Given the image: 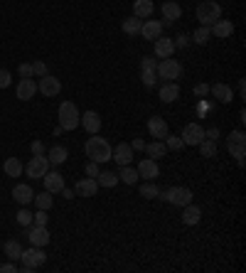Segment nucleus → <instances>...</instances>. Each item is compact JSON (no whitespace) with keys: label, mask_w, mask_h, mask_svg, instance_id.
<instances>
[{"label":"nucleus","mask_w":246,"mask_h":273,"mask_svg":"<svg viewBox=\"0 0 246 273\" xmlns=\"http://www.w3.org/2000/svg\"><path fill=\"white\" fill-rule=\"evenodd\" d=\"M84 153H86V158L94 160V163H109L111 155H113V148H111V143L106 140V138H99L94 133V136L86 140Z\"/></svg>","instance_id":"obj_1"},{"label":"nucleus","mask_w":246,"mask_h":273,"mask_svg":"<svg viewBox=\"0 0 246 273\" xmlns=\"http://www.w3.org/2000/svg\"><path fill=\"white\" fill-rule=\"evenodd\" d=\"M57 118H59V126L64 131H74L79 123H82V113L74 106V101H62L59 104V111H57Z\"/></svg>","instance_id":"obj_2"},{"label":"nucleus","mask_w":246,"mask_h":273,"mask_svg":"<svg viewBox=\"0 0 246 273\" xmlns=\"http://www.w3.org/2000/svg\"><path fill=\"white\" fill-rule=\"evenodd\" d=\"M219 17H222V5H219L217 0H202L200 5H197V20H200V25H212V22H217Z\"/></svg>","instance_id":"obj_3"},{"label":"nucleus","mask_w":246,"mask_h":273,"mask_svg":"<svg viewBox=\"0 0 246 273\" xmlns=\"http://www.w3.org/2000/svg\"><path fill=\"white\" fill-rule=\"evenodd\" d=\"M155 74H158L160 79H165V82H175V79L182 77V64H180L178 59L167 57V59H163V62L155 67Z\"/></svg>","instance_id":"obj_4"},{"label":"nucleus","mask_w":246,"mask_h":273,"mask_svg":"<svg viewBox=\"0 0 246 273\" xmlns=\"http://www.w3.org/2000/svg\"><path fill=\"white\" fill-rule=\"evenodd\" d=\"M20 261H22V271L30 273V271H35V268H40L42 263L47 261V254L42 251V246H32L28 251H22Z\"/></svg>","instance_id":"obj_5"},{"label":"nucleus","mask_w":246,"mask_h":273,"mask_svg":"<svg viewBox=\"0 0 246 273\" xmlns=\"http://www.w3.org/2000/svg\"><path fill=\"white\" fill-rule=\"evenodd\" d=\"M47 170H50V160H47V155H32V158H30V163L25 165L28 178H35V180H42Z\"/></svg>","instance_id":"obj_6"},{"label":"nucleus","mask_w":246,"mask_h":273,"mask_svg":"<svg viewBox=\"0 0 246 273\" xmlns=\"http://www.w3.org/2000/svg\"><path fill=\"white\" fill-rule=\"evenodd\" d=\"M163 197L173 207H185V205H190L192 202V190L190 187H170Z\"/></svg>","instance_id":"obj_7"},{"label":"nucleus","mask_w":246,"mask_h":273,"mask_svg":"<svg viewBox=\"0 0 246 273\" xmlns=\"http://www.w3.org/2000/svg\"><path fill=\"white\" fill-rule=\"evenodd\" d=\"M180 138H182L185 145H200V143L205 140V128H202L200 123H187V126L182 128Z\"/></svg>","instance_id":"obj_8"},{"label":"nucleus","mask_w":246,"mask_h":273,"mask_svg":"<svg viewBox=\"0 0 246 273\" xmlns=\"http://www.w3.org/2000/svg\"><path fill=\"white\" fill-rule=\"evenodd\" d=\"M37 91H40L42 96H47V98H55V96L62 91V82H59L57 77H52V74H44L40 79V84H37Z\"/></svg>","instance_id":"obj_9"},{"label":"nucleus","mask_w":246,"mask_h":273,"mask_svg":"<svg viewBox=\"0 0 246 273\" xmlns=\"http://www.w3.org/2000/svg\"><path fill=\"white\" fill-rule=\"evenodd\" d=\"M163 22L160 20H143V28H140V37L148 42H155L160 35H163Z\"/></svg>","instance_id":"obj_10"},{"label":"nucleus","mask_w":246,"mask_h":273,"mask_svg":"<svg viewBox=\"0 0 246 273\" xmlns=\"http://www.w3.org/2000/svg\"><path fill=\"white\" fill-rule=\"evenodd\" d=\"M153 52H155V57L158 59H167V57L175 55V42H173V37H158L155 40V44H153Z\"/></svg>","instance_id":"obj_11"},{"label":"nucleus","mask_w":246,"mask_h":273,"mask_svg":"<svg viewBox=\"0 0 246 273\" xmlns=\"http://www.w3.org/2000/svg\"><path fill=\"white\" fill-rule=\"evenodd\" d=\"M28 239L32 246H47L52 241V236L47 232V227H35V224H30L28 229Z\"/></svg>","instance_id":"obj_12"},{"label":"nucleus","mask_w":246,"mask_h":273,"mask_svg":"<svg viewBox=\"0 0 246 273\" xmlns=\"http://www.w3.org/2000/svg\"><path fill=\"white\" fill-rule=\"evenodd\" d=\"M136 170L143 180H155L158 175H160V167H158V163H155V158H143V160L138 163Z\"/></svg>","instance_id":"obj_13"},{"label":"nucleus","mask_w":246,"mask_h":273,"mask_svg":"<svg viewBox=\"0 0 246 273\" xmlns=\"http://www.w3.org/2000/svg\"><path fill=\"white\" fill-rule=\"evenodd\" d=\"M163 25H173L175 20H180L182 17V8H180V3H175V0H165L163 3Z\"/></svg>","instance_id":"obj_14"},{"label":"nucleus","mask_w":246,"mask_h":273,"mask_svg":"<svg viewBox=\"0 0 246 273\" xmlns=\"http://www.w3.org/2000/svg\"><path fill=\"white\" fill-rule=\"evenodd\" d=\"M133 148H131V143H118L116 148H113V155H111V160H116L118 165H131L133 163Z\"/></svg>","instance_id":"obj_15"},{"label":"nucleus","mask_w":246,"mask_h":273,"mask_svg":"<svg viewBox=\"0 0 246 273\" xmlns=\"http://www.w3.org/2000/svg\"><path fill=\"white\" fill-rule=\"evenodd\" d=\"M209 32H212L217 40H227V37H232L234 22L232 20H222V17H219L217 22H212V25H209Z\"/></svg>","instance_id":"obj_16"},{"label":"nucleus","mask_w":246,"mask_h":273,"mask_svg":"<svg viewBox=\"0 0 246 273\" xmlns=\"http://www.w3.org/2000/svg\"><path fill=\"white\" fill-rule=\"evenodd\" d=\"M15 94H17L20 101L35 98V94H37V84H35V79H20V84L15 86Z\"/></svg>","instance_id":"obj_17"},{"label":"nucleus","mask_w":246,"mask_h":273,"mask_svg":"<svg viewBox=\"0 0 246 273\" xmlns=\"http://www.w3.org/2000/svg\"><path fill=\"white\" fill-rule=\"evenodd\" d=\"M148 131H151V136L155 138V140H163V138L170 133V126H167V121H165V118H160V116H153L151 121H148Z\"/></svg>","instance_id":"obj_18"},{"label":"nucleus","mask_w":246,"mask_h":273,"mask_svg":"<svg viewBox=\"0 0 246 273\" xmlns=\"http://www.w3.org/2000/svg\"><path fill=\"white\" fill-rule=\"evenodd\" d=\"M42 182H44V190L52 192V194H59V192L64 190V178H62L59 172H50V170H47Z\"/></svg>","instance_id":"obj_19"},{"label":"nucleus","mask_w":246,"mask_h":273,"mask_svg":"<svg viewBox=\"0 0 246 273\" xmlns=\"http://www.w3.org/2000/svg\"><path fill=\"white\" fill-rule=\"evenodd\" d=\"M74 192H77L79 197H96V192H99V182H96V178H84V180H79V182L74 185Z\"/></svg>","instance_id":"obj_20"},{"label":"nucleus","mask_w":246,"mask_h":273,"mask_svg":"<svg viewBox=\"0 0 246 273\" xmlns=\"http://www.w3.org/2000/svg\"><path fill=\"white\" fill-rule=\"evenodd\" d=\"M13 197H15V202H17V205L28 207L30 202L35 200V192H32V187H30V185L20 182V185H15V187H13Z\"/></svg>","instance_id":"obj_21"},{"label":"nucleus","mask_w":246,"mask_h":273,"mask_svg":"<svg viewBox=\"0 0 246 273\" xmlns=\"http://www.w3.org/2000/svg\"><path fill=\"white\" fill-rule=\"evenodd\" d=\"M79 126H84L89 131V136H94V133L101 131V116L96 111H86V113H82V123Z\"/></svg>","instance_id":"obj_22"},{"label":"nucleus","mask_w":246,"mask_h":273,"mask_svg":"<svg viewBox=\"0 0 246 273\" xmlns=\"http://www.w3.org/2000/svg\"><path fill=\"white\" fill-rule=\"evenodd\" d=\"M202 221V209L197 205H185L182 207V224H187V227H194V224H200Z\"/></svg>","instance_id":"obj_23"},{"label":"nucleus","mask_w":246,"mask_h":273,"mask_svg":"<svg viewBox=\"0 0 246 273\" xmlns=\"http://www.w3.org/2000/svg\"><path fill=\"white\" fill-rule=\"evenodd\" d=\"M209 94L214 96L217 101H222V104H232V98H234V91H232V86L229 84H214V86H209Z\"/></svg>","instance_id":"obj_24"},{"label":"nucleus","mask_w":246,"mask_h":273,"mask_svg":"<svg viewBox=\"0 0 246 273\" xmlns=\"http://www.w3.org/2000/svg\"><path fill=\"white\" fill-rule=\"evenodd\" d=\"M153 10H155L153 0H133V15H136V17H140V20H148V17H153Z\"/></svg>","instance_id":"obj_25"},{"label":"nucleus","mask_w":246,"mask_h":273,"mask_svg":"<svg viewBox=\"0 0 246 273\" xmlns=\"http://www.w3.org/2000/svg\"><path fill=\"white\" fill-rule=\"evenodd\" d=\"M178 98H180L178 82H167L165 86H160V101H165V104H173V101H178Z\"/></svg>","instance_id":"obj_26"},{"label":"nucleus","mask_w":246,"mask_h":273,"mask_svg":"<svg viewBox=\"0 0 246 273\" xmlns=\"http://www.w3.org/2000/svg\"><path fill=\"white\" fill-rule=\"evenodd\" d=\"M67 158H69V151L64 148V145H52V148H50V153H47V160H50V165L67 163Z\"/></svg>","instance_id":"obj_27"},{"label":"nucleus","mask_w":246,"mask_h":273,"mask_svg":"<svg viewBox=\"0 0 246 273\" xmlns=\"http://www.w3.org/2000/svg\"><path fill=\"white\" fill-rule=\"evenodd\" d=\"M123 32H126V35H131V37H136V35H140V28H143V20H140V17H136V15H133V17H126V20H123Z\"/></svg>","instance_id":"obj_28"},{"label":"nucleus","mask_w":246,"mask_h":273,"mask_svg":"<svg viewBox=\"0 0 246 273\" xmlns=\"http://www.w3.org/2000/svg\"><path fill=\"white\" fill-rule=\"evenodd\" d=\"M118 180L126 182V185H136L140 175H138L136 167H131V165H121V170H118Z\"/></svg>","instance_id":"obj_29"},{"label":"nucleus","mask_w":246,"mask_h":273,"mask_svg":"<svg viewBox=\"0 0 246 273\" xmlns=\"http://www.w3.org/2000/svg\"><path fill=\"white\" fill-rule=\"evenodd\" d=\"M3 170H5V175H8V178H20L25 167H22V163H20L17 158H8V160L3 163Z\"/></svg>","instance_id":"obj_30"},{"label":"nucleus","mask_w":246,"mask_h":273,"mask_svg":"<svg viewBox=\"0 0 246 273\" xmlns=\"http://www.w3.org/2000/svg\"><path fill=\"white\" fill-rule=\"evenodd\" d=\"M3 251H5V256H8L10 261H20V256H22V246H20V241H17V239L5 241Z\"/></svg>","instance_id":"obj_31"},{"label":"nucleus","mask_w":246,"mask_h":273,"mask_svg":"<svg viewBox=\"0 0 246 273\" xmlns=\"http://www.w3.org/2000/svg\"><path fill=\"white\" fill-rule=\"evenodd\" d=\"M197 148H200V153H202V158H217V153H219L217 140H209V138H205Z\"/></svg>","instance_id":"obj_32"},{"label":"nucleus","mask_w":246,"mask_h":273,"mask_svg":"<svg viewBox=\"0 0 246 273\" xmlns=\"http://www.w3.org/2000/svg\"><path fill=\"white\" fill-rule=\"evenodd\" d=\"M229 145V153L232 158H236L239 167H244V158H246V143H227Z\"/></svg>","instance_id":"obj_33"},{"label":"nucleus","mask_w":246,"mask_h":273,"mask_svg":"<svg viewBox=\"0 0 246 273\" xmlns=\"http://www.w3.org/2000/svg\"><path fill=\"white\" fill-rule=\"evenodd\" d=\"M140 197H145V200H155V197H160L158 185H155L153 180H145V182L140 185Z\"/></svg>","instance_id":"obj_34"},{"label":"nucleus","mask_w":246,"mask_h":273,"mask_svg":"<svg viewBox=\"0 0 246 273\" xmlns=\"http://www.w3.org/2000/svg\"><path fill=\"white\" fill-rule=\"evenodd\" d=\"M209 40H212V32H209L207 25H200V28L192 32V42H194V44H207Z\"/></svg>","instance_id":"obj_35"},{"label":"nucleus","mask_w":246,"mask_h":273,"mask_svg":"<svg viewBox=\"0 0 246 273\" xmlns=\"http://www.w3.org/2000/svg\"><path fill=\"white\" fill-rule=\"evenodd\" d=\"M35 205H37V209H50V207L55 205V200H52V192H40V194H35V200H32Z\"/></svg>","instance_id":"obj_36"},{"label":"nucleus","mask_w":246,"mask_h":273,"mask_svg":"<svg viewBox=\"0 0 246 273\" xmlns=\"http://www.w3.org/2000/svg\"><path fill=\"white\" fill-rule=\"evenodd\" d=\"M145 153H148L151 158H163L165 153H167V148H165L163 140H153V143H148V145H145Z\"/></svg>","instance_id":"obj_37"},{"label":"nucleus","mask_w":246,"mask_h":273,"mask_svg":"<svg viewBox=\"0 0 246 273\" xmlns=\"http://www.w3.org/2000/svg\"><path fill=\"white\" fill-rule=\"evenodd\" d=\"M96 182H99V187H116L118 185V175H113V172H99Z\"/></svg>","instance_id":"obj_38"},{"label":"nucleus","mask_w":246,"mask_h":273,"mask_svg":"<svg viewBox=\"0 0 246 273\" xmlns=\"http://www.w3.org/2000/svg\"><path fill=\"white\" fill-rule=\"evenodd\" d=\"M163 143H165V148H167V151H182V148H185L182 138H180V136H170V133L163 138Z\"/></svg>","instance_id":"obj_39"},{"label":"nucleus","mask_w":246,"mask_h":273,"mask_svg":"<svg viewBox=\"0 0 246 273\" xmlns=\"http://www.w3.org/2000/svg\"><path fill=\"white\" fill-rule=\"evenodd\" d=\"M140 79H143V84H145L148 89H153V86L158 84V74H155V69H143V71H140Z\"/></svg>","instance_id":"obj_40"},{"label":"nucleus","mask_w":246,"mask_h":273,"mask_svg":"<svg viewBox=\"0 0 246 273\" xmlns=\"http://www.w3.org/2000/svg\"><path fill=\"white\" fill-rule=\"evenodd\" d=\"M15 219H17V224H20V227H30V224H32V212L22 207V209L15 214Z\"/></svg>","instance_id":"obj_41"},{"label":"nucleus","mask_w":246,"mask_h":273,"mask_svg":"<svg viewBox=\"0 0 246 273\" xmlns=\"http://www.w3.org/2000/svg\"><path fill=\"white\" fill-rule=\"evenodd\" d=\"M32 74H35V77H44V74H50V69H47V62H42V59H35V62H32Z\"/></svg>","instance_id":"obj_42"},{"label":"nucleus","mask_w":246,"mask_h":273,"mask_svg":"<svg viewBox=\"0 0 246 273\" xmlns=\"http://www.w3.org/2000/svg\"><path fill=\"white\" fill-rule=\"evenodd\" d=\"M47 221H50L47 209H37V214H32V224H35V227H47Z\"/></svg>","instance_id":"obj_43"},{"label":"nucleus","mask_w":246,"mask_h":273,"mask_svg":"<svg viewBox=\"0 0 246 273\" xmlns=\"http://www.w3.org/2000/svg\"><path fill=\"white\" fill-rule=\"evenodd\" d=\"M10 84H13V74H10L8 69L0 67V89H8Z\"/></svg>","instance_id":"obj_44"},{"label":"nucleus","mask_w":246,"mask_h":273,"mask_svg":"<svg viewBox=\"0 0 246 273\" xmlns=\"http://www.w3.org/2000/svg\"><path fill=\"white\" fill-rule=\"evenodd\" d=\"M227 143H246L244 131H232V133H229V138H227Z\"/></svg>","instance_id":"obj_45"},{"label":"nucleus","mask_w":246,"mask_h":273,"mask_svg":"<svg viewBox=\"0 0 246 273\" xmlns=\"http://www.w3.org/2000/svg\"><path fill=\"white\" fill-rule=\"evenodd\" d=\"M17 74L22 77V79H32L35 74H32V64H20L17 67Z\"/></svg>","instance_id":"obj_46"},{"label":"nucleus","mask_w":246,"mask_h":273,"mask_svg":"<svg viewBox=\"0 0 246 273\" xmlns=\"http://www.w3.org/2000/svg\"><path fill=\"white\" fill-rule=\"evenodd\" d=\"M84 170H86V178H96V175H99V163H94V160H89Z\"/></svg>","instance_id":"obj_47"},{"label":"nucleus","mask_w":246,"mask_h":273,"mask_svg":"<svg viewBox=\"0 0 246 273\" xmlns=\"http://www.w3.org/2000/svg\"><path fill=\"white\" fill-rule=\"evenodd\" d=\"M173 42H175V49H182V47H187V44H190V37H187V35H178Z\"/></svg>","instance_id":"obj_48"},{"label":"nucleus","mask_w":246,"mask_h":273,"mask_svg":"<svg viewBox=\"0 0 246 273\" xmlns=\"http://www.w3.org/2000/svg\"><path fill=\"white\" fill-rule=\"evenodd\" d=\"M30 151H32V155H44V145H42L40 140H32Z\"/></svg>","instance_id":"obj_49"},{"label":"nucleus","mask_w":246,"mask_h":273,"mask_svg":"<svg viewBox=\"0 0 246 273\" xmlns=\"http://www.w3.org/2000/svg\"><path fill=\"white\" fill-rule=\"evenodd\" d=\"M143 69H155V59H153V57H143V59H140V71H143Z\"/></svg>","instance_id":"obj_50"},{"label":"nucleus","mask_w":246,"mask_h":273,"mask_svg":"<svg viewBox=\"0 0 246 273\" xmlns=\"http://www.w3.org/2000/svg\"><path fill=\"white\" fill-rule=\"evenodd\" d=\"M209 94V84H197L194 86V96H207Z\"/></svg>","instance_id":"obj_51"},{"label":"nucleus","mask_w":246,"mask_h":273,"mask_svg":"<svg viewBox=\"0 0 246 273\" xmlns=\"http://www.w3.org/2000/svg\"><path fill=\"white\" fill-rule=\"evenodd\" d=\"M0 273H17L15 261H10V263H3V266H0Z\"/></svg>","instance_id":"obj_52"},{"label":"nucleus","mask_w":246,"mask_h":273,"mask_svg":"<svg viewBox=\"0 0 246 273\" xmlns=\"http://www.w3.org/2000/svg\"><path fill=\"white\" fill-rule=\"evenodd\" d=\"M205 138H209V140H217V138H219V128H209V131H205Z\"/></svg>","instance_id":"obj_53"},{"label":"nucleus","mask_w":246,"mask_h":273,"mask_svg":"<svg viewBox=\"0 0 246 273\" xmlns=\"http://www.w3.org/2000/svg\"><path fill=\"white\" fill-rule=\"evenodd\" d=\"M133 151H145V143L140 140V138H133V145H131Z\"/></svg>","instance_id":"obj_54"},{"label":"nucleus","mask_w":246,"mask_h":273,"mask_svg":"<svg viewBox=\"0 0 246 273\" xmlns=\"http://www.w3.org/2000/svg\"><path fill=\"white\" fill-rule=\"evenodd\" d=\"M239 96H241V98H244V96H246V82H244V79L239 82Z\"/></svg>","instance_id":"obj_55"},{"label":"nucleus","mask_w":246,"mask_h":273,"mask_svg":"<svg viewBox=\"0 0 246 273\" xmlns=\"http://www.w3.org/2000/svg\"><path fill=\"white\" fill-rule=\"evenodd\" d=\"M59 194H64V197H67V200H71V197H74V192H71V190H67V187H64V190L59 192Z\"/></svg>","instance_id":"obj_56"}]
</instances>
